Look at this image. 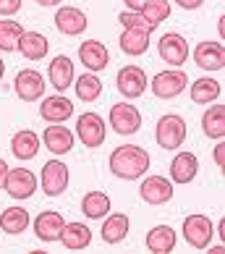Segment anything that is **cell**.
Instances as JSON below:
<instances>
[{"label": "cell", "instance_id": "cell-30", "mask_svg": "<svg viewBox=\"0 0 225 254\" xmlns=\"http://www.w3.org/2000/svg\"><path fill=\"white\" fill-rule=\"evenodd\" d=\"M220 97V84L215 79H196L191 84V100L196 102V105H210V102H215Z\"/></svg>", "mask_w": 225, "mask_h": 254}, {"label": "cell", "instance_id": "cell-38", "mask_svg": "<svg viewBox=\"0 0 225 254\" xmlns=\"http://www.w3.org/2000/svg\"><path fill=\"white\" fill-rule=\"evenodd\" d=\"M8 171H11V168L5 165V160L0 157V189H3V184H5V176H8Z\"/></svg>", "mask_w": 225, "mask_h": 254}, {"label": "cell", "instance_id": "cell-11", "mask_svg": "<svg viewBox=\"0 0 225 254\" xmlns=\"http://www.w3.org/2000/svg\"><path fill=\"white\" fill-rule=\"evenodd\" d=\"M37 178L32 171H26V168H13V171H8L5 176V184H3V189L13 196V199H29V196L34 194L37 189Z\"/></svg>", "mask_w": 225, "mask_h": 254}, {"label": "cell", "instance_id": "cell-40", "mask_svg": "<svg viewBox=\"0 0 225 254\" xmlns=\"http://www.w3.org/2000/svg\"><path fill=\"white\" fill-rule=\"evenodd\" d=\"M218 233H220V239H223V244H225V220H220V225H218Z\"/></svg>", "mask_w": 225, "mask_h": 254}, {"label": "cell", "instance_id": "cell-29", "mask_svg": "<svg viewBox=\"0 0 225 254\" xmlns=\"http://www.w3.org/2000/svg\"><path fill=\"white\" fill-rule=\"evenodd\" d=\"M120 50L126 55H144L147 48H149V32H142V29H123L120 34Z\"/></svg>", "mask_w": 225, "mask_h": 254}, {"label": "cell", "instance_id": "cell-12", "mask_svg": "<svg viewBox=\"0 0 225 254\" xmlns=\"http://www.w3.org/2000/svg\"><path fill=\"white\" fill-rule=\"evenodd\" d=\"M139 194L147 204H165L173 199V181H168L163 176H149L139 186Z\"/></svg>", "mask_w": 225, "mask_h": 254}, {"label": "cell", "instance_id": "cell-41", "mask_svg": "<svg viewBox=\"0 0 225 254\" xmlns=\"http://www.w3.org/2000/svg\"><path fill=\"white\" fill-rule=\"evenodd\" d=\"M218 29H220V34L225 37V16H220V21H218Z\"/></svg>", "mask_w": 225, "mask_h": 254}, {"label": "cell", "instance_id": "cell-8", "mask_svg": "<svg viewBox=\"0 0 225 254\" xmlns=\"http://www.w3.org/2000/svg\"><path fill=\"white\" fill-rule=\"evenodd\" d=\"M157 48H160V58L165 63H170L173 68H181L186 63V58H189V42H186L183 34H175V32L163 34Z\"/></svg>", "mask_w": 225, "mask_h": 254}, {"label": "cell", "instance_id": "cell-23", "mask_svg": "<svg viewBox=\"0 0 225 254\" xmlns=\"http://www.w3.org/2000/svg\"><path fill=\"white\" fill-rule=\"evenodd\" d=\"M11 152H13L18 160H32V157H37V152H40V136H37L34 131H29V128L16 131L13 139H11Z\"/></svg>", "mask_w": 225, "mask_h": 254}, {"label": "cell", "instance_id": "cell-32", "mask_svg": "<svg viewBox=\"0 0 225 254\" xmlns=\"http://www.w3.org/2000/svg\"><path fill=\"white\" fill-rule=\"evenodd\" d=\"M21 37H24V26L18 21H8V18L0 21V50H5V53L18 50Z\"/></svg>", "mask_w": 225, "mask_h": 254}, {"label": "cell", "instance_id": "cell-25", "mask_svg": "<svg viewBox=\"0 0 225 254\" xmlns=\"http://www.w3.org/2000/svg\"><path fill=\"white\" fill-rule=\"evenodd\" d=\"M18 50H21V55L29 61H42L50 50V42H48V37L40 34V32H24L21 42H18Z\"/></svg>", "mask_w": 225, "mask_h": 254}, {"label": "cell", "instance_id": "cell-9", "mask_svg": "<svg viewBox=\"0 0 225 254\" xmlns=\"http://www.w3.org/2000/svg\"><path fill=\"white\" fill-rule=\"evenodd\" d=\"M115 87L123 97H142L144 89H147V73L144 68H139V65H123V68L118 71L115 76Z\"/></svg>", "mask_w": 225, "mask_h": 254}, {"label": "cell", "instance_id": "cell-39", "mask_svg": "<svg viewBox=\"0 0 225 254\" xmlns=\"http://www.w3.org/2000/svg\"><path fill=\"white\" fill-rule=\"evenodd\" d=\"M123 3L128 5V11H139V8L144 5V0H123Z\"/></svg>", "mask_w": 225, "mask_h": 254}, {"label": "cell", "instance_id": "cell-2", "mask_svg": "<svg viewBox=\"0 0 225 254\" xmlns=\"http://www.w3.org/2000/svg\"><path fill=\"white\" fill-rule=\"evenodd\" d=\"M155 139L163 149H178L186 139V121L181 116H173L168 113L157 121V131H155Z\"/></svg>", "mask_w": 225, "mask_h": 254}, {"label": "cell", "instance_id": "cell-26", "mask_svg": "<svg viewBox=\"0 0 225 254\" xmlns=\"http://www.w3.org/2000/svg\"><path fill=\"white\" fill-rule=\"evenodd\" d=\"M110 210H112V204H110V196L105 191H89L81 199V212L89 220H102Z\"/></svg>", "mask_w": 225, "mask_h": 254}, {"label": "cell", "instance_id": "cell-28", "mask_svg": "<svg viewBox=\"0 0 225 254\" xmlns=\"http://www.w3.org/2000/svg\"><path fill=\"white\" fill-rule=\"evenodd\" d=\"M29 223H32V218L24 207H8V210H3V215H0V228L5 233H11V236L24 233L29 228Z\"/></svg>", "mask_w": 225, "mask_h": 254}, {"label": "cell", "instance_id": "cell-36", "mask_svg": "<svg viewBox=\"0 0 225 254\" xmlns=\"http://www.w3.org/2000/svg\"><path fill=\"white\" fill-rule=\"evenodd\" d=\"M215 163H218V168H225V139H223V142H218V144H215Z\"/></svg>", "mask_w": 225, "mask_h": 254}, {"label": "cell", "instance_id": "cell-42", "mask_svg": "<svg viewBox=\"0 0 225 254\" xmlns=\"http://www.w3.org/2000/svg\"><path fill=\"white\" fill-rule=\"evenodd\" d=\"M37 3H40V5H58L60 0H37Z\"/></svg>", "mask_w": 225, "mask_h": 254}, {"label": "cell", "instance_id": "cell-15", "mask_svg": "<svg viewBox=\"0 0 225 254\" xmlns=\"http://www.w3.org/2000/svg\"><path fill=\"white\" fill-rule=\"evenodd\" d=\"M87 24H89L87 13L79 11V8H73V5H63V8H58V13H55V26L68 37L81 34L84 29H87Z\"/></svg>", "mask_w": 225, "mask_h": 254}, {"label": "cell", "instance_id": "cell-13", "mask_svg": "<svg viewBox=\"0 0 225 254\" xmlns=\"http://www.w3.org/2000/svg\"><path fill=\"white\" fill-rule=\"evenodd\" d=\"M63 225H65V220H63L60 212L45 210V212H40L34 218V233H37V239H40V241L50 244V241H58L60 239Z\"/></svg>", "mask_w": 225, "mask_h": 254}, {"label": "cell", "instance_id": "cell-33", "mask_svg": "<svg viewBox=\"0 0 225 254\" xmlns=\"http://www.w3.org/2000/svg\"><path fill=\"white\" fill-rule=\"evenodd\" d=\"M76 95L79 100L84 102H92V100H97L102 95V81L97 79V73H81V76L76 79Z\"/></svg>", "mask_w": 225, "mask_h": 254}, {"label": "cell", "instance_id": "cell-14", "mask_svg": "<svg viewBox=\"0 0 225 254\" xmlns=\"http://www.w3.org/2000/svg\"><path fill=\"white\" fill-rule=\"evenodd\" d=\"M194 63L204 71H220L225 65V48L220 42H199L194 50Z\"/></svg>", "mask_w": 225, "mask_h": 254}, {"label": "cell", "instance_id": "cell-7", "mask_svg": "<svg viewBox=\"0 0 225 254\" xmlns=\"http://www.w3.org/2000/svg\"><path fill=\"white\" fill-rule=\"evenodd\" d=\"M212 220L207 215H189L183 220V239L191 244L194 249H207L212 241Z\"/></svg>", "mask_w": 225, "mask_h": 254}, {"label": "cell", "instance_id": "cell-21", "mask_svg": "<svg viewBox=\"0 0 225 254\" xmlns=\"http://www.w3.org/2000/svg\"><path fill=\"white\" fill-rule=\"evenodd\" d=\"M175 241H178V236L170 225H155L147 233V249L155 254H170L175 249Z\"/></svg>", "mask_w": 225, "mask_h": 254}, {"label": "cell", "instance_id": "cell-24", "mask_svg": "<svg viewBox=\"0 0 225 254\" xmlns=\"http://www.w3.org/2000/svg\"><path fill=\"white\" fill-rule=\"evenodd\" d=\"M128 236V215L123 212H108L105 223H102V241L108 244H120Z\"/></svg>", "mask_w": 225, "mask_h": 254}, {"label": "cell", "instance_id": "cell-34", "mask_svg": "<svg viewBox=\"0 0 225 254\" xmlns=\"http://www.w3.org/2000/svg\"><path fill=\"white\" fill-rule=\"evenodd\" d=\"M118 24L123 26V29H142V32H152V26L144 21V16L139 11H123L118 13Z\"/></svg>", "mask_w": 225, "mask_h": 254}, {"label": "cell", "instance_id": "cell-18", "mask_svg": "<svg viewBox=\"0 0 225 254\" xmlns=\"http://www.w3.org/2000/svg\"><path fill=\"white\" fill-rule=\"evenodd\" d=\"M42 142L53 155H65V152H71V147H73V131L60 126V124H53V126L45 128Z\"/></svg>", "mask_w": 225, "mask_h": 254}, {"label": "cell", "instance_id": "cell-37", "mask_svg": "<svg viewBox=\"0 0 225 254\" xmlns=\"http://www.w3.org/2000/svg\"><path fill=\"white\" fill-rule=\"evenodd\" d=\"M175 3L181 5V8H186V11H194V8H199L204 0H175Z\"/></svg>", "mask_w": 225, "mask_h": 254}, {"label": "cell", "instance_id": "cell-31", "mask_svg": "<svg viewBox=\"0 0 225 254\" xmlns=\"http://www.w3.org/2000/svg\"><path fill=\"white\" fill-rule=\"evenodd\" d=\"M139 13L144 16V21L152 26H160L168 16H170V3L168 0H144V5L139 8Z\"/></svg>", "mask_w": 225, "mask_h": 254}, {"label": "cell", "instance_id": "cell-10", "mask_svg": "<svg viewBox=\"0 0 225 254\" xmlns=\"http://www.w3.org/2000/svg\"><path fill=\"white\" fill-rule=\"evenodd\" d=\"M110 126L123 136L136 134V131L142 128V116H139V110L134 105H128V102H115V105L110 108Z\"/></svg>", "mask_w": 225, "mask_h": 254}, {"label": "cell", "instance_id": "cell-16", "mask_svg": "<svg viewBox=\"0 0 225 254\" xmlns=\"http://www.w3.org/2000/svg\"><path fill=\"white\" fill-rule=\"evenodd\" d=\"M40 116L48 121V124H63V121H68L73 116V102L63 95L45 97L42 105H40Z\"/></svg>", "mask_w": 225, "mask_h": 254}, {"label": "cell", "instance_id": "cell-1", "mask_svg": "<svg viewBox=\"0 0 225 254\" xmlns=\"http://www.w3.org/2000/svg\"><path fill=\"white\" fill-rule=\"evenodd\" d=\"M110 171L123 181H136L149 171V152L139 144H120L110 152Z\"/></svg>", "mask_w": 225, "mask_h": 254}, {"label": "cell", "instance_id": "cell-19", "mask_svg": "<svg viewBox=\"0 0 225 254\" xmlns=\"http://www.w3.org/2000/svg\"><path fill=\"white\" fill-rule=\"evenodd\" d=\"M196 173H199V160L194 152H181L173 157L170 163V178L175 184H191Z\"/></svg>", "mask_w": 225, "mask_h": 254}, {"label": "cell", "instance_id": "cell-27", "mask_svg": "<svg viewBox=\"0 0 225 254\" xmlns=\"http://www.w3.org/2000/svg\"><path fill=\"white\" fill-rule=\"evenodd\" d=\"M202 131L210 139H225V105H210L204 110Z\"/></svg>", "mask_w": 225, "mask_h": 254}, {"label": "cell", "instance_id": "cell-43", "mask_svg": "<svg viewBox=\"0 0 225 254\" xmlns=\"http://www.w3.org/2000/svg\"><path fill=\"white\" fill-rule=\"evenodd\" d=\"M223 252H225V244H223V247H212L210 249V254H223Z\"/></svg>", "mask_w": 225, "mask_h": 254}, {"label": "cell", "instance_id": "cell-4", "mask_svg": "<svg viewBox=\"0 0 225 254\" xmlns=\"http://www.w3.org/2000/svg\"><path fill=\"white\" fill-rule=\"evenodd\" d=\"M186 87H189V76H186L183 68L181 71L178 68L160 71L152 79V92H155V97H160V100H173V97L181 95Z\"/></svg>", "mask_w": 225, "mask_h": 254}, {"label": "cell", "instance_id": "cell-5", "mask_svg": "<svg viewBox=\"0 0 225 254\" xmlns=\"http://www.w3.org/2000/svg\"><path fill=\"white\" fill-rule=\"evenodd\" d=\"M42 191L48 196H60L68 189V165L60 163V160H48L42 165Z\"/></svg>", "mask_w": 225, "mask_h": 254}, {"label": "cell", "instance_id": "cell-20", "mask_svg": "<svg viewBox=\"0 0 225 254\" xmlns=\"http://www.w3.org/2000/svg\"><path fill=\"white\" fill-rule=\"evenodd\" d=\"M50 84L58 92H65L73 84V61L68 58V55H55V58L50 61Z\"/></svg>", "mask_w": 225, "mask_h": 254}, {"label": "cell", "instance_id": "cell-6", "mask_svg": "<svg viewBox=\"0 0 225 254\" xmlns=\"http://www.w3.org/2000/svg\"><path fill=\"white\" fill-rule=\"evenodd\" d=\"M45 87H48V84H45V76L37 68H24V71H18L16 79H13V89L24 102L40 100L45 95Z\"/></svg>", "mask_w": 225, "mask_h": 254}, {"label": "cell", "instance_id": "cell-3", "mask_svg": "<svg viewBox=\"0 0 225 254\" xmlns=\"http://www.w3.org/2000/svg\"><path fill=\"white\" fill-rule=\"evenodd\" d=\"M105 134H108V128H105V121H102L97 113H81V116L76 118V136H79V142L84 147H89V149H97L102 142H105Z\"/></svg>", "mask_w": 225, "mask_h": 254}, {"label": "cell", "instance_id": "cell-22", "mask_svg": "<svg viewBox=\"0 0 225 254\" xmlns=\"http://www.w3.org/2000/svg\"><path fill=\"white\" fill-rule=\"evenodd\" d=\"M60 241H63V247L71 249V252L87 249L92 244V231L84 223H65L63 231H60Z\"/></svg>", "mask_w": 225, "mask_h": 254}, {"label": "cell", "instance_id": "cell-17", "mask_svg": "<svg viewBox=\"0 0 225 254\" xmlns=\"http://www.w3.org/2000/svg\"><path fill=\"white\" fill-rule=\"evenodd\" d=\"M79 61L95 73V71H102L110 63V53H108V48L102 42L87 40V42H81V48H79Z\"/></svg>", "mask_w": 225, "mask_h": 254}, {"label": "cell", "instance_id": "cell-35", "mask_svg": "<svg viewBox=\"0 0 225 254\" xmlns=\"http://www.w3.org/2000/svg\"><path fill=\"white\" fill-rule=\"evenodd\" d=\"M21 8V0H0V16H13Z\"/></svg>", "mask_w": 225, "mask_h": 254}, {"label": "cell", "instance_id": "cell-44", "mask_svg": "<svg viewBox=\"0 0 225 254\" xmlns=\"http://www.w3.org/2000/svg\"><path fill=\"white\" fill-rule=\"evenodd\" d=\"M3 76H5V63H3V58H0V81H3Z\"/></svg>", "mask_w": 225, "mask_h": 254}]
</instances>
